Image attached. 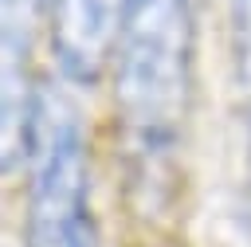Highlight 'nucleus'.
I'll return each instance as SVG.
<instances>
[{
  "mask_svg": "<svg viewBox=\"0 0 251 247\" xmlns=\"http://www.w3.org/2000/svg\"><path fill=\"white\" fill-rule=\"evenodd\" d=\"M192 94V0H126L114 39V110L129 149L153 165L184 125Z\"/></svg>",
  "mask_w": 251,
  "mask_h": 247,
  "instance_id": "nucleus-1",
  "label": "nucleus"
},
{
  "mask_svg": "<svg viewBox=\"0 0 251 247\" xmlns=\"http://www.w3.org/2000/svg\"><path fill=\"white\" fill-rule=\"evenodd\" d=\"M31 27H35V0H4V169L27 153L31 106L39 86H31L27 59H31Z\"/></svg>",
  "mask_w": 251,
  "mask_h": 247,
  "instance_id": "nucleus-4",
  "label": "nucleus"
},
{
  "mask_svg": "<svg viewBox=\"0 0 251 247\" xmlns=\"http://www.w3.org/2000/svg\"><path fill=\"white\" fill-rule=\"evenodd\" d=\"M126 0H55L51 4V39L67 78L94 82L122 27Z\"/></svg>",
  "mask_w": 251,
  "mask_h": 247,
  "instance_id": "nucleus-3",
  "label": "nucleus"
},
{
  "mask_svg": "<svg viewBox=\"0 0 251 247\" xmlns=\"http://www.w3.org/2000/svg\"><path fill=\"white\" fill-rule=\"evenodd\" d=\"M235 24H239V35L251 43V0H235Z\"/></svg>",
  "mask_w": 251,
  "mask_h": 247,
  "instance_id": "nucleus-5",
  "label": "nucleus"
},
{
  "mask_svg": "<svg viewBox=\"0 0 251 247\" xmlns=\"http://www.w3.org/2000/svg\"><path fill=\"white\" fill-rule=\"evenodd\" d=\"M27 247H98L78 106L39 86L27 129Z\"/></svg>",
  "mask_w": 251,
  "mask_h": 247,
  "instance_id": "nucleus-2",
  "label": "nucleus"
}]
</instances>
